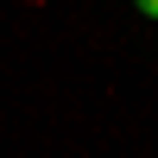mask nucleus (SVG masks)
I'll return each mask as SVG.
<instances>
[{
    "label": "nucleus",
    "instance_id": "f257e3e1",
    "mask_svg": "<svg viewBox=\"0 0 158 158\" xmlns=\"http://www.w3.org/2000/svg\"><path fill=\"white\" fill-rule=\"evenodd\" d=\"M133 6H139V13H146V19H158V0H133Z\"/></svg>",
    "mask_w": 158,
    "mask_h": 158
}]
</instances>
